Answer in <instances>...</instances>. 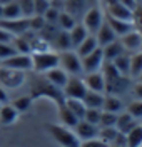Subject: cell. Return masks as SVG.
<instances>
[{
	"label": "cell",
	"mask_w": 142,
	"mask_h": 147,
	"mask_svg": "<svg viewBox=\"0 0 142 147\" xmlns=\"http://www.w3.org/2000/svg\"><path fill=\"white\" fill-rule=\"evenodd\" d=\"M109 147H119V146H109Z\"/></svg>",
	"instance_id": "54"
},
{
	"label": "cell",
	"mask_w": 142,
	"mask_h": 147,
	"mask_svg": "<svg viewBox=\"0 0 142 147\" xmlns=\"http://www.w3.org/2000/svg\"><path fill=\"white\" fill-rule=\"evenodd\" d=\"M102 110L104 112H112V114H119L122 112V100L117 95H105L104 97V104H102Z\"/></svg>",
	"instance_id": "27"
},
{
	"label": "cell",
	"mask_w": 142,
	"mask_h": 147,
	"mask_svg": "<svg viewBox=\"0 0 142 147\" xmlns=\"http://www.w3.org/2000/svg\"><path fill=\"white\" fill-rule=\"evenodd\" d=\"M104 24V13L99 7H90L84 13V20H82V25L87 28L89 34L94 35L95 32L99 30V27Z\"/></svg>",
	"instance_id": "9"
},
{
	"label": "cell",
	"mask_w": 142,
	"mask_h": 147,
	"mask_svg": "<svg viewBox=\"0 0 142 147\" xmlns=\"http://www.w3.org/2000/svg\"><path fill=\"white\" fill-rule=\"evenodd\" d=\"M48 2H52V0H48Z\"/></svg>",
	"instance_id": "55"
},
{
	"label": "cell",
	"mask_w": 142,
	"mask_h": 147,
	"mask_svg": "<svg viewBox=\"0 0 142 147\" xmlns=\"http://www.w3.org/2000/svg\"><path fill=\"white\" fill-rule=\"evenodd\" d=\"M62 90H64L65 99H79V100H82L85 92H87V87H85L82 77H79V75H69V80H67V84L64 85Z\"/></svg>",
	"instance_id": "6"
},
{
	"label": "cell",
	"mask_w": 142,
	"mask_h": 147,
	"mask_svg": "<svg viewBox=\"0 0 142 147\" xmlns=\"http://www.w3.org/2000/svg\"><path fill=\"white\" fill-rule=\"evenodd\" d=\"M125 136H127V147H142V125L137 124Z\"/></svg>",
	"instance_id": "29"
},
{
	"label": "cell",
	"mask_w": 142,
	"mask_h": 147,
	"mask_svg": "<svg viewBox=\"0 0 142 147\" xmlns=\"http://www.w3.org/2000/svg\"><path fill=\"white\" fill-rule=\"evenodd\" d=\"M127 112L132 115L135 120H142V100H134L129 104Z\"/></svg>",
	"instance_id": "38"
},
{
	"label": "cell",
	"mask_w": 142,
	"mask_h": 147,
	"mask_svg": "<svg viewBox=\"0 0 142 147\" xmlns=\"http://www.w3.org/2000/svg\"><path fill=\"white\" fill-rule=\"evenodd\" d=\"M120 40V44H122L124 50H129V52H137L139 49L142 47V34L139 30H131L129 34H125V35L119 37Z\"/></svg>",
	"instance_id": "12"
},
{
	"label": "cell",
	"mask_w": 142,
	"mask_h": 147,
	"mask_svg": "<svg viewBox=\"0 0 142 147\" xmlns=\"http://www.w3.org/2000/svg\"><path fill=\"white\" fill-rule=\"evenodd\" d=\"M2 13H3V7L0 5V18H2Z\"/></svg>",
	"instance_id": "53"
},
{
	"label": "cell",
	"mask_w": 142,
	"mask_h": 147,
	"mask_svg": "<svg viewBox=\"0 0 142 147\" xmlns=\"http://www.w3.org/2000/svg\"><path fill=\"white\" fill-rule=\"evenodd\" d=\"M3 20H15V18H22V12L17 3V0H12L7 5H3V13H2ZM0 18V20H2Z\"/></svg>",
	"instance_id": "28"
},
{
	"label": "cell",
	"mask_w": 142,
	"mask_h": 147,
	"mask_svg": "<svg viewBox=\"0 0 142 147\" xmlns=\"http://www.w3.org/2000/svg\"><path fill=\"white\" fill-rule=\"evenodd\" d=\"M75 24H77V20H75L74 15H70V13L65 12V10H60L59 18H57V27L60 28V30H67V32H69Z\"/></svg>",
	"instance_id": "30"
},
{
	"label": "cell",
	"mask_w": 142,
	"mask_h": 147,
	"mask_svg": "<svg viewBox=\"0 0 142 147\" xmlns=\"http://www.w3.org/2000/svg\"><path fill=\"white\" fill-rule=\"evenodd\" d=\"M137 125V120L125 110V112H119L117 114V120H115V129L122 134H127L132 127Z\"/></svg>",
	"instance_id": "19"
},
{
	"label": "cell",
	"mask_w": 142,
	"mask_h": 147,
	"mask_svg": "<svg viewBox=\"0 0 142 147\" xmlns=\"http://www.w3.org/2000/svg\"><path fill=\"white\" fill-rule=\"evenodd\" d=\"M45 129L48 130V134L54 137L55 142H59L62 147H80V140L75 136L74 130H70L69 127H64L60 124H47Z\"/></svg>",
	"instance_id": "2"
},
{
	"label": "cell",
	"mask_w": 142,
	"mask_h": 147,
	"mask_svg": "<svg viewBox=\"0 0 142 147\" xmlns=\"http://www.w3.org/2000/svg\"><path fill=\"white\" fill-rule=\"evenodd\" d=\"M20 7V12H22V17L30 18L35 15V10H34V0H17Z\"/></svg>",
	"instance_id": "35"
},
{
	"label": "cell",
	"mask_w": 142,
	"mask_h": 147,
	"mask_svg": "<svg viewBox=\"0 0 142 147\" xmlns=\"http://www.w3.org/2000/svg\"><path fill=\"white\" fill-rule=\"evenodd\" d=\"M9 2H12V0H0V5H2V7H3V5H7V3H9Z\"/></svg>",
	"instance_id": "51"
},
{
	"label": "cell",
	"mask_w": 142,
	"mask_h": 147,
	"mask_svg": "<svg viewBox=\"0 0 142 147\" xmlns=\"http://www.w3.org/2000/svg\"><path fill=\"white\" fill-rule=\"evenodd\" d=\"M44 77H45L50 84H54L55 87H59V89H64V85H65L67 80H69V74H67L65 70H62L60 67H54V69L47 70V72L44 74Z\"/></svg>",
	"instance_id": "15"
},
{
	"label": "cell",
	"mask_w": 142,
	"mask_h": 147,
	"mask_svg": "<svg viewBox=\"0 0 142 147\" xmlns=\"http://www.w3.org/2000/svg\"><path fill=\"white\" fill-rule=\"evenodd\" d=\"M50 47H54L57 52H64V50H70L72 44H70V37L67 30H57V34L52 37L50 40Z\"/></svg>",
	"instance_id": "17"
},
{
	"label": "cell",
	"mask_w": 142,
	"mask_h": 147,
	"mask_svg": "<svg viewBox=\"0 0 142 147\" xmlns=\"http://www.w3.org/2000/svg\"><path fill=\"white\" fill-rule=\"evenodd\" d=\"M13 54H17V52L12 47V44H2L0 42V62L5 60L7 57H10V55H13Z\"/></svg>",
	"instance_id": "43"
},
{
	"label": "cell",
	"mask_w": 142,
	"mask_h": 147,
	"mask_svg": "<svg viewBox=\"0 0 142 147\" xmlns=\"http://www.w3.org/2000/svg\"><path fill=\"white\" fill-rule=\"evenodd\" d=\"M102 2H104V5H105V7H109V5H114V3H115L117 0H102Z\"/></svg>",
	"instance_id": "50"
},
{
	"label": "cell",
	"mask_w": 142,
	"mask_h": 147,
	"mask_svg": "<svg viewBox=\"0 0 142 147\" xmlns=\"http://www.w3.org/2000/svg\"><path fill=\"white\" fill-rule=\"evenodd\" d=\"M45 20H44V17L42 15H34V17L28 18V25H30V30L32 32H40L42 28L45 27Z\"/></svg>",
	"instance_id": "39"
},
{
	"label": "cell",
	"mask_w": 142,
	"mask_h": 147,
	"mask_svg": "<svg viewBox=\"0 0 142 147\" xmlns=\"http://www.w3.org/2000/svg\"><path fill=\"white\" fill-rule=\"evenodd\" d=\"M12 47L15 49L17 54H30V42H28V37L24 34V35H19V37H13V40L10 42Z\"/></svg>",
	"instance_id": "31"
},
{
	"label": "cell",
	"mask_w": 142,
	"mask_h": 147,
	"mask_svg": "<svg viewBox=\"0 0 142 147\" xmlns=\"http://www.w3.org/2000/svg\"><path fill=\"white\" fill-rule=\"evenodd\" d=\"M100 109H87L84 114V120L94 124V125H99V120H100Z\"/></svg>",
	"instance_id": "40"
},
{
	"label": "cell",
	"mask_w": 142,
	"mask_h": 147,
	"mask_svg": "<svg viewBox=\"0 0 142 147\" xmlns=\"http://www.w3.org/2000/svg\"><path fill=\"white\" fill-rule=\"evenodd\" d=\"M117 2L122 3L124 7H127V9H131V10L137 9V0H117Z\"/></svg>",
	"instance_id": "48"
},
{
	"label": "cell",
	"mask_w": 142,
	"mask_h": 147,
	"mask_svg": "<svg viewBox=\"0 0 142 147\" xmlns=\"http://www.w3.org/2000/svg\"><path fill=\"white\" fill-rule=\"evenodd\" d=\"M12 40H13V35H12L10 32H7L5 28L0 27V42H2V44H10Z\"/></svg>",
	"instance_id": "46"
},
{
	"label": "cell",
	"mask_w": 142,
	"mask_h": 147,
	"mask_svg": "<svg viewBox=\"0 0 142 147\" xmlns=\"http://www.w3.org/2000/svg\"><path fill=\"white\" fill-rule=\"evenodd\" d=\"M59 67L65 70L69 75H80L82 72V60L75 50H64L59 52Z\"/></svg>",
	"instance_id": "4"
},
{
	"label": "cell",
	"mask_w": 142,
	"mask_h": 147,
	"mask_svg": "<svg viewBox=\"0 0 142 147\" xmlns=\"http://www.w3.org/2000/svg\"><path fill=\"white\" fill-rule=\"evenodd\" d=\"M65 105L74 112V115L79 120L84 119V114H85V110H87V107L84 105L82 100H79V99H65Z\"/></svg>",
	"instance_id": "32"
},
{
	"label": "cell",
	"mask_w": 142,
	"mask_h": 147,
	"mask_svg": "<svg viewBox=\"0 0 142 147\" xmlns=\"http://www.w3.org/2000/svg\"><path fill=\"white\" fill-rule=\"evenodd\" d=\"M97 47H99V44H97V38H95V35L89 34V35L85 37L84 40H82V42L75 47V52H77V55L82 59V57H85V55H89L90 52H94Z\"/></svg>",
	"instance_id": "20"
},
{
	"label": "cell",
	"mask_w": 142,
	"mask_h": 147,
	"mask_svg": "<svg viewBox=\"0 0 142 147\" xmlns=\"http://www.w3.org/2000/svg\"><path fill=\"white\" fill-rule=\"evenodd\" d=\"M59 13H60V10L50 5V7L47 9V12H45L42 17H44V20H45L47 24H54V25H57V18H59Z\"/></svg>",
	"instance_id": "41"
},
{
	"label": "cell",
	"mask_w": 142,
	"mask_h": 147,
	"mask_svg": "<svg viewBox=\"0 0 142 147\" xmlns=\"http://www.w3.org/2000/svg\"><path fill=\"white\" fill-rule=\"evenodd\" d=\"M32 55V70L37 74H45L47 70L59 67V52L45 50V52H34Z\"/></svg>",
	"instance_id": "3"
},
{
	"label": "cell",
	"mask_w": 142,
	"mask_h": 147,
	"mask_svg": "<svg viewBox=\"0 0 142 147\" xmlns=\"http://www.w3.org/2000/svg\"><path fill=\"white\" fill-rule=\"evenodd\" d=\"M17 119H19V112L13 109V105H9V104L0 105V122L3 125H10Z\"/></svg>",
	"instance_id": "25"
},
{
	"label": "cell",
	"mask_w": 142,
	"mask_h": 147,
	"mask_svg": "<svg viewBox=\"0 0 142 147\" xmlns=\"http://www.w3.org/2000/svg\"><path fill=\"white\" fill-rule=\"evenodd\" d=\"M109 25H110V28L114 30V34L117 37H122L125 35V34H129L131 30H134L135 28V24L134 22H125V20H119V18H112L107 15V20H105Z\"/></svg>",
	"instance_id": "18"
},
{
	"label": "cell",
	"mask_w": 142,
	"mask_h": 147,
	"mask_svg": "<svg viewBox=\"0 0 142 147\" xmlns=\"http://www.w3.org/2000/svg\"><path fill=\"white\" fill-rule=\"evenodd\" d=\"M132 95L137 100H142V82H137L132 87Z\"/></svg>",
	"instance_id": "47"
},
{
	"label": "cell",
	"mask_w": 142,
	"mask_h": 147,
	"mask_svg": "<svg viewBox=\"0 0 142 147\" xmlns=\"http://www.w3.org/2000/svg\"><path fill=\"white\" fill-rule=\"evenodd\" d=\"M117 132H119V130L115 127H100L99 129V139L110 146L114 142V139H115V136H117Z\"/></svg>",
	"instance_id": "33"
},
{
	"label": "cell",
	"mask_w": 142,
	"mask_h": 147,
	"mask_svg": "<svg viewBox=\"0 0 142 147\" xmlns=\"http://www.w3.org/2000/svg\"><path fill=\"white\" fill-rule=\"evenodd\" d=\"M0 105H2V104H0Z\"/></svg>",
	"instance_id": "56"
},
{
	"label": "cell",
	"mask_w": 142,
	"mask_h": 147,
	"mask_svg": "<svg viewBox=\"0 0 142 147\" xmlns=\"http://www.w3.org/2000/svg\"><path fill=\"white\" fill-rule=\"evenodd\" d=\"M110 146H119V147H127V136L122 132H117V136L114 139V142Z\"/></svg>",
	"instance_id": "45"
},
{
	"label": "cell",
	"mask_w": 142,
	"mask_h": 147,
	"mask_svg": "<svg viewBox=\"0 0 142 147\" xmlns=\"http://www.w3.org/2000/svg\"><path fill=\"white\" fill-rule=\"evenodd\" d=\"M142 72V52H135L131 55V75L137 77Z\"/></svg>",
	"instance_id": "34"
},
{
	"label": "cell",
	"mask_w": 142,
	"mask_h": 147,
	"mask_svg": "<svg viewBox=\"0 0 142 147\" xmlns=\"http://www.w3.org/2000/svg\"><path fill=\"white\" fill-rule=\"evenodd\" d=\"M30 97L32 100L34 99H38V97H47V99H52L57 105H64L65 104V95H64V90L55 87L54 84H50L44 77V75H37L32 82V90H30Z\"/></svg>",
	"instance_id": "1"
},
{
	"label": "cell",
	"mask_w": 142,
	"mask_h": 147,
	"mask_svg": "<svg viewBox=\"0 0 142 147\" xmlns=\"http://www.w3.org/2000/svg\"><path fill=\"white\" fill-rule=\"evenodd\" d=\"M95 38H97V44L99 47H105L107 44H112L114 40H117V35L114 34V30L110 28V25L104 20V24L99 27V30L94 34Z\"/></svg>",
	"instance_id": "16"
},
{
	"label": "cell",
	"mask_w": 142,
	"mask_h": 147,
	"mask_svg": "<svg viewBox=\"0 0 142 147\" xmlns=\"http://www.w3.org/2000/svg\"><path fill=\"white\" fill-rule=\"evenodd\" d=\"M89 35V32H87V28L82 25V24H75L74 27L69 30V37H70V44H72V49H75L82 40H84L85 37Z\"/></svg>",
	"instance_id": "26"
},
{
	"label": "cell",
	"mask_w": 142,
	"mask_h": 147,
	"mask_svg": "<svg viewBox=\"0 0 142 147\" xmlns=\"http://www.w3.org/2000/svg\"><path fill=\"white\" fill-rule=\"evenodd\" d=\"M74 132H75V136L79 137L80 142L82 140H90V139L99 137V125H94L87 120L80 119L77 122V125L74 127Z\"/></svg>",
	"instance_id": "11"
},
{
	"label": "cell",
	"mask_w": 142,
	"mask_h": 147,
	"mask_svg": "<svg viewBox=\"0 0 142 147\" xmlns=\"http://www.w3.org/2000/svg\"><path fill=\"white\" fill-rule=\"evenodd\" d=\"M2 67H7L12 70H20V72H27L32 70V55L30 54H13L7 57L5 60L0 62Z\"/></svg>",
	"instance_id": "7"
},
{
	"label": "cell",
	"mask_w": 142,
	"mask_h": 147,
	"mask_svg": "<svg viewBox=\"0 0 142 147\" xmlns=\"http://www.w3.org/2000/svg\"><path fill=\"white\" fill-rule=\"evenodd\" d=\"M137 79H139V82H142V72L139 74V75H137Z\"/></svg>",
	"instance_id": "52"
},
{
	"label": "cell",
	"mask_w": 142,
	"mask_h": 147,
	"mask_svg": "<svg viewBox=\"0 0 142 147\" xmlns=\"http://www.w3.org/2000/svg\"><path fill=\"white\" fill-rule=\"evenodd\" d=\"M102 49V54H104V60L105 62H112L115 57H119L120 54H124L125 50H124L122 44L119 42V40H114L112 44H107L105 47H100Z\"/></svg>",
	"instance_id": "23"
},
{
	"label": "cell",
	"mask_w": 142,
	"mask_h": 147,
	"mask_svg": "<svg viewBox=\"0 0 142 147\" xmlns=\"http://www.w3.org/2000/svg\"><path fill=\"white\" fill-rule=\"evenodd\" d=\"M82 60V72L84 74H90V72H99L104 65V54H102V49L97 47L94 52H90L89 55H85L80 59Z\"/></svg>",
	"instance_id": "8"
},
{
	"label": "cell",
	"mask_w": 142,
	"mask_h": 147,
	"mask_svg": "<svg viewBox=\"0 0 142 147\" xmlns=\"http://www.w3.org/2000/svg\"><path fill=\"white\" fill-rule=\"evenodd\" d=\"M80 147H109V144H105L104 140L95 137V139H90V140H82Z\"/></svg>",
	"instance_id": "44"
},
{
	"label": "cell",
	"mask_w": 142,
	"mask_h": 147,
	"mask_svg": "<svg viewBox=\"0 0 142 147\" xmlns=\"http://www.w3.org/2000/svg\"><path fill=\"white\" fill-rule=\"evenodd\" d=\"M25 82V72L20 70H12L7 67L0 65V85L3 89H19L22 84Z\"/></svg>",
	"instance_id": "5"
},
{
	"label": "cell",
	"mask_w": 142,
	"mask_h": 147,
	"mask_svg": "<svg viewBox=\"0 0 142 147\" xmlns=\"http://www.w3.org/2000/svg\"><path fill=\"white\" fill-rule=\"evenodd\" d=\"M115 120H117V114L112 112H100V120H99V127H115Z\"/></svg>",
	"instance_id": "36"
},
{
	"label": "cell",
	"mask_w": 142,
	"mask_h": 147,
	"mask_svg": "<svg viewBox=\"0 0 142 147\" xmlns=\"http://www.w3.org/2000/svg\"><path fill=\"white\" fill-rule=\"evenodd\" d=\"M9 102V94H7V89H3L2 85H0V104L3 105V104H7Z\"/></svg>",
	"instance_id": "49"
},
{
	"label": "cell",
	"mask_w": 142,
	"mask_h": 147,
	"mask_svg": "<svg viewBox=\"0 0 142 147\" xmlns=\"http://www.w3.org/2000/svg\"><path fill=\"white\" fill-rule=\"evenodd\" d=\"M87 87V90H94V92H100L104 94L105 92V79L102 72H90L85 74V77L82 79Z\"/></svg>",
	"instance_id": "13"
},
{
	"label": "cell",
	"mask_w": 142,
	"mask_h": 147,
	"mask_svg": "<svg viewBox=\"0 0 142 147\" xmlns=\"http://www.w3.org/2000/svg\"><path fill=\"white\" fill-rule=\"evenodd\" d=\"M84 105L87 109H100L102 110V104H104V95L100 92H94V90H87L84 95Z\"/></svg>",
	"instance_id": "22"
},
{
	"label": "cell",
	"mask_w": 142,
	"mask_h": 147,
	"mask_svg": "<svg viewBox=\"0 0 142 147\" xmlns=\"http://www.w3.org/2000/svg\"><path fill=\"white\" fill-rule=\"evenodd\" d=\"M107 15L112 18H119V20H125V22H134V10L124 7L122 3L115 2L114 5L107 7ZM135 24V22H134Z\"/></svg>",
	"instance_id": "14"
},
{
	"label": "cell",
	"mask_w": 142,
	"mask_h": 147,
	"mask_svg": "<svg viewBox=\"0 0 142 147\" xmlns=\"http://www.w3.org/2000/svg\"><path fill=\"white\" fill-rule=\"evenodd\" d=\"M59 119H60V125L69 129H74L77 125V122H79V119L74 115V112L69 109L65 104L59 107Z\"/></svg>",
	"instance_id": "21"
},
{
	"label": "cell",
	"mask_w": 142,
	"mask_h": 147,
	"mask_svg": "<svg viewBox=\"0 0 142 147\" xmlns=\"http://www.w3.org/2000/svg\"><path fill=\"white\" fill-rule=\"evenodd\" d=\"M50 7V2L48 0H34V10H35V15H44L47 9Z\"/></svg>",
	"instance_id": "42"
},
{
	"label": "cell",
	"mask_w": 142,
	"mask_h": 147,
	"mask_svg": "<svg viewBox=\"0 0 142 147\" xmlns=\"http://www.w3.org/2000/svg\"><path fill=\"white\" fill-rule=\"evenodd\" d=\"M112 65L117 69V72L120 75H125V77L131 75V55H127L125 52L120 54L119 57H115L112 60Z\"/></svg>",
	"instance_id": "24"
},
{
	"label": "cell",
	"mask_w": 142,
	"mask_h": 147,
	"mask_svg": "<svg viewBox=\"0 0 142 147\" xmlns=\"http://www.w3.org/2000/svg\"><path fill=\"white\" fill-rule=\"evenodd\" d=\"M13 109L17 110V112H25V110L30 109V105H32V97L30 95H25V97H19V99H15L13 100Z\"/></svg>",
	"instance_id": "37"
},
{
	"label": "cell",
	"mask_w": 142,
	"mask_h": 147,
	"mask_svg": "<svg viewBox=\"0 0 142 147\" xmlns=\"http://www.w3.org/2000/svg\"><path fill=\"white\" fill-rule=\"evenodd\" d=\"M0 27L5 28L7 32H10L13 37L24 35L25 32L30 30V25H28V18L22 17V18H15V20H0Z\"/></svg>",
	"instance_id": "10"
}]
</instances>
